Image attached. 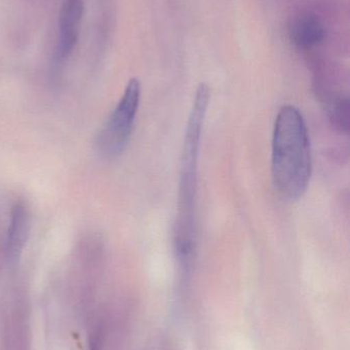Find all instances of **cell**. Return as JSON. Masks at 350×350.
<instances>
[{
  "instance_id": "1",
  "label": "cell",
  "mask_w": 350,
  "mask_h": 350,
  "mask_svg": "<svg viewBox=\"0 0 350 350\" xmlns=\"http://www.w3.org/2000/svg\"><path fill=\"white\" fill-rule=\"evenodd\" d=\"M271 172L275 189L290 200L301 198L312 172L310 135L303 115L292 105L284 106L275 119Z\"/></svg>"
},
{
  "instance_id": "2",
  "label": "cell",
  "mask_w": 350,
  "mask_h": 350,
  "mask_svg": "<svg viewBox=\"0 0 350 350\" xmlns=\"http://www.w3.org/2000/svg\"><path fill=\"white\" fill-rule=\"evenodd\" d=\"M211 90L208 84H199L195 92L192 108L185 131L181 157L180 181L178 191V213L175 230L189 232L195 230V196L197 185V164L201 133L207 116Z\"/></svg>"
},
{
  "instance_id": "3",
  "label": "cell",
  "mask_w": 350,
  "mask_h": 350,
  "mask_svg": "<svg viewBox=\"0 0 350 350\" xmlns=\"http://www.w3.org/2000/svg\"><path fill=\"white\" fill-rule=\"evenodd\" d=\"M141 100V84L132 78L118 104L97 135L96 150L105 158L118 157L129 143Z\"/></svg>"
},
{
  "instance_id": "4",
  "label": "cell",
  "mask_w": 350,
  "mask_h": 350,
  "mask_svg": "<svg viewBox=\"0 0 350 350\" xmlns=\"http://www.w3.org/2000/svg\"><path fill=\"white\" fill-rule=\"evenodd\" d=\"M84 0H65L60 12V59L69 57L77 44L80 25L84 16Z\"/></svg>"
},
{
  "instance_id": "5",
  "label": "cell",
  "mask_w": 350,
  "mask_h": 350,
  "mask_svg": "<svg viewBox=\"0 0 350 350\" xmlns=\"http://www.w3.org/2000/svg\"><path fill=\"white\" fill-rule=\"evenodd\" d=\"M290 39L296 47L314 49L326 38V29L318 16L302 14L292 21L289 27Z\"/></svg>"
},
{
  "instance_id": "6",
  "label": "cell",
  "mask_w": 350,
  "mask_h": 350,
  "mask_svg": "<svg viewBox=\"0 0 350 350\" xmlns=\"http://www.w3.org/2000/svg\"><path fill=\"white\" fill-rule=\"evenodd\" d=\"M30 228V215L24 202H16L12 207L10 222L6 230V250L10 256L16 257L22 250Z\"/></svg>"
},
{
  "instance_id": "7",
  "label": "cell",
  "mask_w": 350,
  "mask_h": 350,
  "mask_svg": "<svg viewBox=\"0 0 350 350\" xmlns=\"http://www.w3.org/2000/svg\"><path fill=\"white\" fill-rule=\"evenodd\" d=\"M327 111L333 126L339 133L349 135V98L347 94L339 92L323 94Z\"/></svg>"
}]
</instances>
